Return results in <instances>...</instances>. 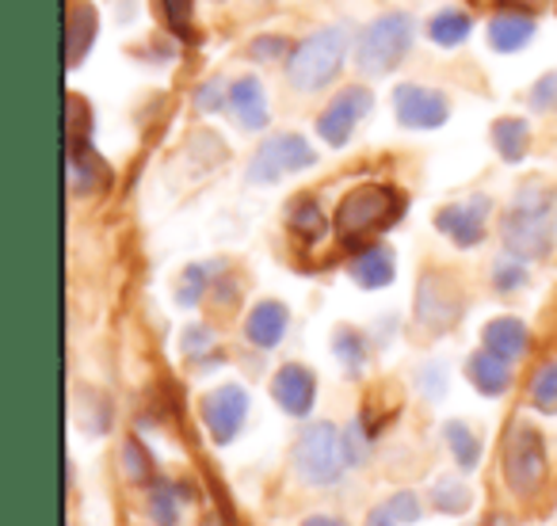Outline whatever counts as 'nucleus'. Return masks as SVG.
I'll use <instances>...</instances> for the list:
<instances>
[{
  "label": "nucleus",
  "mask_w": 557,
  "mask_h": 526,
  "mask_svg": "<svg viewBox=\"0 0 557 526\" xmlns=\"http://www.w3.org/2000/svg\"><path fill=\"white\" fill-rule=\"evenodd\" d=\"M295 54V47H290L283 35H256L252 42H248V58L252 62H260V65H275V62H283V58H290Z\"/></svg>",
  "instance_id": "obj_33"
},
{
  "label": "nucleus",
  "mask_w": 557,
  "mask_h": 526,
  "mask_svg": "<svg viewBox=\"0 0 557 526\" xmlns=\"http://www.w3.org/2000/svg\"><path fill=\"white\" fill-rule=\"evenodd\" d=\"M96 27H100V20H96L92 4L73 0V9H70V70H77L81 58H85L88 47L96 42Z\"/></svg>",
  "instance_id": "obj_22"
},
{
  "label": "nucleus",
  "mask_w": 557,
  "mask_h": 526,
  "mask_svg": "<svg viewBox=\"0 0 557 526\" xmlns=\"http://www.w3.org/2000/svg\"><path fill=\"white\" fill-rule=\"evenodd\" d=\"M371 108H374V96L367 92V88L351 85V88H344V92H336L333 100H329V108L321 111V118H318L321 141H329L333 149L348 146L351 134H356V126H359V118H363Z\"/></svg>",
  "instance_id": "obj_8"
},
{
  "label": "nucleus",
  "mask_w": 557,
  "mask_h": 526,
  "mask_svg": "<svg viewBox=\"0 0 557 526\" xmlns=\"http://www.w3.org/2000/svg\"><path fill=\"white\" fill-rule=\"evenodd\" d=\"M493 210V202L485 195H473L470 202H450L435 214V229L447 240H455L458 248H478L485 240V217Z\"/></svg>",
  "instance_id": "obj_11"
},
{
  "label": "nucleus",
  "mask_w": 557,
  "mask_h": 526,
  "mask_svg": "<svg viewBox=\"0 0 557 526\" xmlns=\"http://www.w3.org/2000/svg\"><path fill=\"white\" fill-rule=\"evenodd\" d=\"M230 111L240 130H263L268 126V96L256 77H240L230 85Z\"/></svg>",
  "instance_id": "obj_16"
},
{
  "label": "nucleus",
  "mask_w": 557,
  "mask_h": 526,
  "mask_svg": "<svg viewBox=\"0 0 557 526\" xmlns=\"http://www.w3.org/2000/svg\"><path fill=\"white\" fill-rule=\"evenodd\" d=\"M531 404L539 412H557V363H542L531 378Z\"/></svg>",
  "instance_id": "obj_32"
},
{
  "label": "nucleus",
  "mask_w": 557,
  "mask_h": 526,
  "mask_svg": "<svg viewBox=\"0 0 557 526\" xmlns=\"http://www.w3.org/2000/svg\"><path fill=\"white\" fill-rule=\"evenodd\" d=\"M504 480L516 496H534L546 480V442L531 424H516L504 439Z\"/></svg>",
  "instance_id": "obj_6"
},
{
  "label": "nucleus",
  "mask_w": 557,
  "mask_h": 526,
  "mask_svg": "<svg viewBox=\"0 0 557 526\" xmlns=\"http://www.w3.org/2000/svg\"><path fill=\"white\" fill-rule=\"evenodd\" d=\"M386 511L397 518V523H417L424 508H420L417 492H397V496H389V500H386Z\"/></svg>",
  "instance_id": "obj_38"
},
{
  "label": "nucleus",
  "mask_w": 557,
  "mask_h": 526,
  "mask_svg": "<svg viewBox=\"0 0 557 526\" xmlns=\"http://www.w3.org/2000/svg\"><path fill=\"white\" fill-rule=\"evenodd\" d=\"M157 12H161L164 27L180 39H195V4L191 0H157Z\"/></svg>",
  "instance_id": "obj_29"
},
{
  "label": "nucleus",
  "mask_w": 557,
  "mask_h": 526,
  "mask_svg": "<svg viewBox=\"0 0 557 526\" xmlns=\"http://www.w3.org/2000/svg\"><path fill=\"white\" fill-rule=\"evenodd\" d=\"M462 313V302H458L455 290L443 283V275H424L420 279V290H417V321L420 328L428 333H443L450 328Z\"/></svg>",
  "instance_id": "obj_13"
},
{
  "label": "nucleus",
  "mask_w": 557,
  "mask_h": 526,
  "mask_svg": "<svg viewBox=\"0 0 557 526\" xmlns=\"http://www.w3.org/2000/svg\"><path fill=\"white\" fill-rule=\"evenodd\" d=\"M473 32V20L470 12H458V9H443L435 12L432 20H428V39L435 42V47H462L466 39H470Z\"/></svg>",
  "instance_id": "obj_24"
},
{
  "label": "nucleus",
  "mask_w": 557,
  "mask_h": 526,
  "mask_svg": "<svg viewBox=\"0 0 557 526\" xmlns=\"http://www.w3.org/2000/svg\"><path fill=\"white\" fill-rule=\"evenodd\" d=\"M333 351L344 359V366H348L351 374H359V366L367 363V336L356 333V328H336L333 333Z\"/></svg>",
  "instance_id": "obj_30"
},
{
  "label": "nucleus",
  "mask_w": 557,
  "mask_h": 526,
  "mask_svg": "<svg viewBox=\"0 0 557 526\" xmlns=\"http://www.w3.org/2000/svg\"><path fill=\"white\" fill-rule=\"evenodd\" d=\"M214 272L210 263H191L184 275H180V287H176V302L184 305V310H195V305L202 302V295H207V275Z\"/></svg>",
  "instance_id": "obj_31"
},
{
  "label": "nucleus",
  "mask_w": 557,
  "mask_h": 526,
  "mask_svg": "<svg viewBox=\"0 0 557 526\" xmlns=\"http://www.w3.org/2000/svg\"><path fill=\"white\" fill-rule=\"evenodd\" d=\"M363 526H401V523H397V518L389 515L386 508H374L371 515H367V523H363Z\"/></svg>",
  "instance_id": "obj_41"
},
{
  "label": "nucleus",
  "mask_w": 557,
  "mask_h": 526,
  "mask_svg": "<svg viewBox=\"0 0 557 526\" xmlns=\"http://www.w3.org/2000/svg\"><path fill=\"white\" fill-rule=\"evenodd\" d=\"M271 397L287 416H310L313 401H318V378L302 363L278 366L275 378H271Z\"/></svg>",
  "instance_id": "obj_12"
},
{
  "label": "nucleus",
  "mask_w": 557,
  "mask_h": 526,
  "mask_svg": "<svg viewBox=\"0 0 557 526\" xmlns=\"http://www.w3.org/2000/svg\"><path fill=\"white\" fill-rule=\"evenodd\" d=\"M481 526H516V523H511V518H504V515H493V518H485Z\"/></svg>",
  "instance_id": "obj_44"
},
{
  "label": "nucleus",
  "mask_w": 557,
  "mask_h": 526,
  "mask_svg": "<svg viewBox=\"0 0 557 526\" xmlns=\"http://www.w3.org/2000/svg\"><path fill=\"white\" fill-rule=\"evenodd\" d=\"M394 115L409 130H440L450 118V103L440 88L428 85H397L394 92Z\"/></svg>",
  "instance_id": "obj_9"
},
{
  "label": "nucleus",
  "mask_w": 557,
  "mask_h": 526,
  "mask_svg": "<svg viewBox=\"0 0 557 526\" xmlns=\"http://www.w3.org/2000/svg\"><path fill=\"white\" fill-rule=\"evenodd\" d=\"M496 4H500L504 12H519V9H531L534 0H496Z\"/></svg>",
  "instance_id": "obj_43"
},
{
  "label": "nucleus",
  "mask_w": 557,
  "mask_h": 526,
  "mask_svg": "<svg viewBox=\"0 0 557 526\" xmlns=\"http://www.w3.org/2000/svg\"><path fill=\"white\" fill-rule=\"evenodd\" d=\"M313 161H318V153H313V146L302 138V134H271V138H263L260 149L252 153L245 179L256 187H263V184H275V179L310 168Z\"/></svg>",
  "instance_id": "obj_7"
},
{
  "label": "nucleus",
  "mask_w": 557,
  "mask_h": 526,
  "mask_svg": "<svg viewBox=\"0 0 557 526\" xmlns=\"http://www.w3.org/2000/svg\"><path fill=\"white\" fill-rule=\"evenodd\" d=\"M348 54V27H321L306 42H298L295 54L287 58V80L295 92H321L333 85V77L344 70Z\"/></svg>",
  "instance_id": "obj_4"
},
{
  "label": "nucleus",
  "mask_w": 557,
  "mask_h": 526,
  "mask_svg": "<svg viewBox=\"0 0 557 526\" xmlns=\"http://www.w3.org/2000/svg\"><path fill=\"white\" fill-rule=\"evenodd\" d=\"M210 348H214V336H210L202 325H191V328L184 333V351H187L191 359H199L202 351H210Z\"/></svg>",
  "instance_id": "obj_40"
},
{
  "label": "nucleus",
  "mask_w": 557,
  "mask_h": 526,
  "mask_svg": "<svg viewBox=\"0 0 557 526\" xmlns=\"http://www.w3.org/2000/svg\"><path fill=\"white\" fill-rule=\"evenodd\" d=\"M70 187L77 195H100L111 187V168L92 146L70 149Z\"/></svg>",
  "instance_id": "obj_18"
},
{
  "label": "nucleus",
  "mask_w": 557,
  "mask_h": 526,
  "mask_svg": "<svg viewBox=\"0 0 557 526\" xmlns=\"http://www.w3.org/2000/svg\"><path fill=\"white\" fill-rule=\"evenodd\" d=\"M248 416V393L240 386H218L214 393L202 397V424H207L210 439L218 447L237 439V431L245 427Z\"/></svg>",
  "instance_id": "obj_10"
},
{
  "label": "nucleus",
  "mask_w": 557,
  "mask_h": 526,
  "mask_svg": "<svg viewBox=\"0 0 557 526\" xmlns=\"http://www.w3.org/2000/svg\"><path fill=\"white\" fill-rule=\"evenodd\" d=\"M443 389H447V374H443V366L440 363L424 366V371H420V393H424L428 401H440Z\"/></svg>",
  "instance_id": "obj_39"
},
{
  "label": "nucleus",
  "mask_w": 557,
  "mask_h": 526,
  "mask_svg": "<svg viewBox=\"0 0 557 526\" xmlns=\"http://www.w3.org/2000/svg\"><path fill=\"white\" fill-rule=\"evenodd\" d=\"M180 500H184V488L157 480L153 492H149V518H153V526H180V508H184Z\"/></svg>",
  "instance_id": "obj_26"
},
{
  "label": "nucleus",
  "mask_w": 557,
  "mask_h": 526,
  "mask_svg": "<svg viewBox=\"0 0 557 526\" xmlns=\"http://www.w3.org/2000/svg\"><path fill=\"white\" fill-rule=\"evenodd\" d=\"M412 39H417V24H412L409 12H382L359 35V47H356L359 73L363 77H386L409 54Z\"/></svg>",
  "instance_id": "obj_5"
},
{
  "label": "nucleus",
  "mask_w": 557,
  "mask_h": 526,
  "mask_svg": "<svg viewBox=\"0 0 557 526\" xmlns=\"http://www.w3.org/2000/svg\"><path fill=\"white\" fill-rule=\"evenodd\" d=\"M443 439H447V447H450V454H455L458 469H462V473L478 469V462H481V442H478V435H473L470 427L462 424V419H450V424L443 427Z\"/></svg>",
  "instance_id": "obj_25"
},
{
  "label": "nucleus",
  "mask_w": 557,
  "mask_h": 526,
  "mask_svg": "<svg viewBox=\"0 0 557 526\" xmlns=\"http://www.w3.org/2000/svg\"><path fill=\"white\" fill-rule=\"evenodd\" d=\"M290 328V310L283 302H260L252 313L245 317V336L252 348L260 351H271L283 343V336H287Z\"/></svg>",
  "instance_id": "obj_14"
},
{
  "label": "nucleus",
  "mask_w": 557,
  "mask_h": 526,
  "mask_svg": "<svg viewBox=\"0 0 557 526\" xmlns=\"http://www.w3.org/2000/svg\"><path fill=\"white\" fill-rule=\"evenodd\" d=\"M428 500H432V508L443 511V515H462V511H470L473 492L458 477H440L432 485V492H428Z\"/></svg>",
  "instance_id": "obj_27"
},
{
  "label": "nucleus",
  "mask_w": 557,
  "mask_h": 526,
  "mask_svg": "<svg viewBox=\"0 0 557 526\" xmlns=\"http://www.w3.org/2000/svg\"><path fill=\"white\" fill-rule=\"evenodd\" d=\"M405 214V195L389 184H359L336 206V237L348 248H367V237L386 233Z\"/></svg>",
  "instance_id": "obj_2"
},
{
  "label": "nucleus",
  "mask_w": 557,
  "mask_h": 526,
  "mask_svg": "<svg viewBox=\"0 0 557 526\" xmlns=\"http://www.w3.org/2000/svg\"><path fill=\"white\" fill-rule=\"evenodd\" d=\"M523 283H527L523 260H516V255H508V260H500L493 267V287L500 290V295H516Z\"/></svg>",
  "instance_id": "obj_34"
},
{
  "label": "nucleus",
  "mask_w": 557,
  "mask_h": 526,
  "mask_svg": "<svg viewBox=\"0 0 557 526\" xmlns=\"http://www.w3.org/2000/svg\"><path fill=\"white\" fill-rule=\"evenodd\" d=\"M88 126H92V111H88L85 100H81V96L73 92L70 96V149L73 146H85Z\"/></svg>",
  "instance_id": "obj_36"
},
{
  "label": "nucleus",
  "mask_w": 557,
  "mask_h": 526,
  "mask_svg": "<svg viewBox=\"0 0 557 526\" xmlns=\"http://www.w3.org/2000/svg\"><path fill=\"white\" fill-rule=\"evenodd\" d=\"M534 39V16L531 12H500L488 20V47L496 54H516Z\"/></svg>",
  "instance_id": "obj_19"
},
{
  "label": "nucleus",
  "mask_w": 557,
  "mask_h": 526,
  "mask_svg": "<svg viewBox=\"0 0 557 526\" xmlns=\"http://www.w3.org/2000/svg\"><path fill=\"white\" fill-rule=\"evenodd\" d=\"M481 343L511 363V359L527 355V348H531V333H527V325L519 317H496L481 328Z\"/></svg>",
  "instance_id": "obj_20"
},
{
  "label": "nucleus",
  "mask_w": 557,
  "mask_h": 526,
  "mask_svg": "<svg viewBox=\"0 0 557 526\" xmlns=\"http://www.w3.org/2000/svg\"><path fill=\"white\" fill-rule=\"evenodd\" d=\"M348 275L363 290L389 287V283H394V275H397L394 252H389L386 245H367V248H359V252L351 255V263H348Z\"/></svg>",
  "instance_id": "obj_15"
},
{
  "label": "nucleus",
  "mask_w": 557,
  "mask_h": 526,
  "mask_svg": "<svg viewBox=\"0 0 557 526\" xmlns=\"http://www.w3.org/2000/svg\"><path fill=\"white\" fill-rule=\"evenodd\" d=\"M195 108H199L202 115H218V111L230 108V88H225L222 80H207V85H199V92H195Z\"/></svg>",
  "instance_id": "obj_35"
},
{
  "label": "nucleus",
  "mask_w": 557,
  "mask_h": 526,
  "mask_svg": "<svg viewBox=\"0 0 557 526\" xmlns=\"http://www.w3.org/2000/svg\"><path fill=\"white\" fill-rule=\"evenodd\" d=\"M298 526H348L344 518H333V515H310V518H302Z\"/></svg>",
  "instance_id": "obj_42"
},
{
  "label": "nucleus",
  "mask_w": 557,
  "mask_h": 526,
  "mask_svg": "<svg viewBox=\"0 0 557 526\" xmlns=\"http://www.w3.org/2000/svg\"><path fill=\"white\" fill-rule=\"evenodd\" d=\"M466 378L473 381V389H478L481 397H504L511 389V366L508 359H500L496 351L481 348L470 355V363H466Z\"/></svg>",
  "instance_id": "obj_17"
},
{
  "label": "nucleus",
  "mask_w": 557,
  "mask_h": 526,
  "mask_svg": "<svg viewBox=\"0 0 557 526\" xmlns=\"http://www.w3.org/2000/svg\"><path fill=\"white\" fill-rule=\"evenodd\" d=\"M348 465H356L351 458L348 435L336 424H310L295 442V473L313 488H333L344 480Z\"/></svg>",
  "instance_id": "obj_3"
},
{
  "label": "nucleus",
  "mask_w": 557,
  "mask_h": 526,
  "mask_svg": "<svg viewBox=\"0 0 557 526\" xmlns=\"http://www.w3.org/2000/svg\"><path fill=\"white\" fill-rule=\"evenodd\" d=\"M493 146L508 164H519L527 153H531V126H527L523 118H496Z\"/></svg>",
  "instance_id": "obj_23"
},
{
  "label": "nucleus",
  "mask_w": 557,
  "mask_h": 526,
  "mask_svg": "<svg viewBox=\"0 0 557 526\" xmlns=\"http://www.w3.org/2000/svg\"><path fill=\"white\" fill-rule=\"evenodd\" d=\"M287 229L295 233L298 240H306V245H318V240L325 237V233H329V217H325V210H321V202L313 199V195H298V199L290 202Z\"/></svg>",
  "instance_id": "obj_21"
},
{
  "label": "nucleus",
  "mask_w": 557,
  "mask_h": 526,
  "mask_svg": "<svg viewBox=\"0 0 557 526\" xmlns=\"http://www.w3.org/2000/svg\"><path fill=\"white\" fill-rule=\"evenodd\" d=\"M557 191L542 179H527L500 222V240L516 260H542L554 248Z\"/></svg>",
  "instance_id": "obj_1"
},
{
  "label": "nucleus",
  "mask_w": 557,
  "mask_h": 526,
  "mask_svg": "<svg viewBox=\"0 0 557 526\" xmlns=\"http://www.w3.org/2000/svg\"><path fill=\"white\" fill-rule=\"evenodd\" d=\"M531 108L542 111V115H554V111H557V73H546V77L534 80Z\"/></svg>",
  "instance_id": "obj_37"
},
{
  "label": "nucleus",
  "mask_w": 557,
  "mask_h": 526,
  "mask_svg": "<svg viewBox=\"0 0 557 526\" xmlns=\"http://www.w3.org/2000/svg\"><path fill=\"white\" fill-rule=\"evenodd\" d=\"M123 473H126V480H134V485H157V465H153V458L146 454V447H141L138 439H126Z\"/></svg>",
  "instance_id": "obj_28"
}]
</instances>
